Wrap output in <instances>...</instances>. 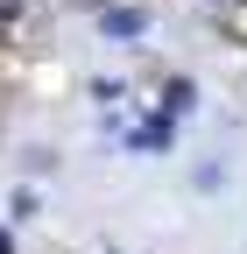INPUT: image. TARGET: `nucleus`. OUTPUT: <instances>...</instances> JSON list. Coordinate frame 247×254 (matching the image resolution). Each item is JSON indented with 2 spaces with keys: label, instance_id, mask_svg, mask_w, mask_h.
Segmentation results:
<instances>
[{
  "label": "nucleus",
  "instance_id": "obj_1",
  "mask_svg": "<svg viewBox=\"0 0 247 254\" xmlns=\"http://www.w3.org/2000/svg\"><path fill=\"white\" fill-rule=\"evenodd\" d=\"M99 36H113V43L148 36V14H141V7H106V14H99Z\"/></svg>",
  "mask_w": 247,
  "mask_h": 254
},
{
  "label": "nucleus",
  "instance_id": "obj_2",
  "mask_svg": "<svg viewBox=\"0 0 247 254\" xmlns=\"http://www.w3.org/2000/svg\"><path fill=\"white\" fill-rule=\"evenodd\" d=\"M0 14H7V21H14V14H21V0H0Z\"/></svg>",
  "mask_w": 247,
  "mask_h": 254
},
{
  "label": "nucleus",
  "instance_id": "obj_3",
  "mask_svg": "<svg viewBox=\"0 0 247 254\" xmlns=\"http://www.w3.org/2000/svg\"><path fill=\"white\" fill-rule=\"evenodd\" d=\"M0 254H14V240H7V233H0Z\"/></svg>",
  "mask_w": 247,
  "mask_h": 254
}]
</instances>
